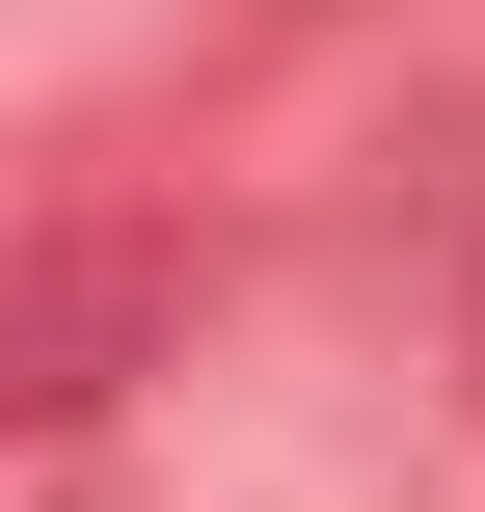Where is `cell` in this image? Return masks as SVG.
I'll use <instances>...</instances> for the list:
<instances>
[{
  "mask_svg": "<svg viewBox=\"0 0 485 512\" xmlns=\"http://www.w3.org/2000/svg\"><path fill=\"white\" fill-rule=\"evenodd\" d=\"M135 351H162V243L135 216H0V432L108 405Z\"/></svg>",
  "mask_w": 485,
  "mask_h": 512,
  "instance_id": "6da1fadb",
  "label": "cell"
}]
</instances>
